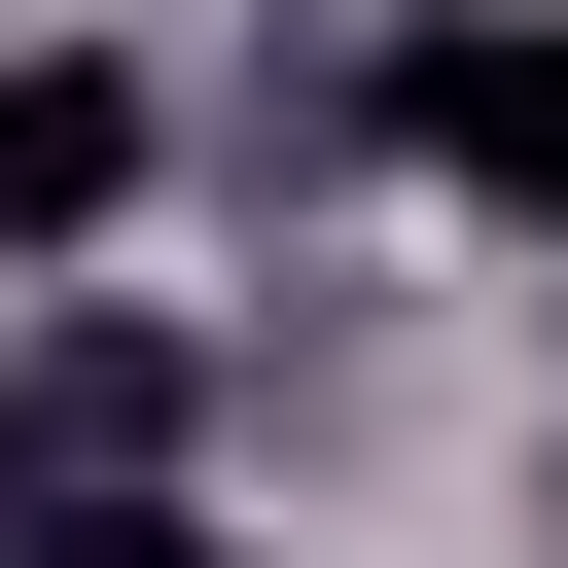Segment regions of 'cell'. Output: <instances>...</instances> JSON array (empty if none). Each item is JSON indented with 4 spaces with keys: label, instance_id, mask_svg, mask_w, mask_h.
<instances>
[{
    "label": "cell",
    "instance_id": "1",
    "mask_svg": "<svg viewBox=\"0 0 568 568\" xmlns=\"http://www.w3.org/2000/svg\"><path fill=\"white\" fill-rule=\"evenodd\" d=\"M390 142H426L497 248H568V0H426V36H390Z\"/></svg>",
    "mask_w": 568,
    "mask_h": 568
},
{
    "label": "cell",
    "instance_id": "2",
    "mask_svg": "<svg viewBox=\"0 0 568 568\" xmlns=\"http://www.w3.org/2000/svg\"><path fill=\"white\" fill-rule=\"evenodd\" d=\"M178 390H213L178 320H0V532L36 497H178Z\"/></svg>",
    "mask_w": 568,
    "mask_h": 568
},
{
    "label": "cell",
    "instance_id": "4",
    "mask_svg": "<svg viewBox=\"0 0 568 568\" xmlns=\"http://www.w3.org/2000/svg\"><path fill=\"white\" fill-rule=\"evenodd\" d=\"M0 568H213V497H36Z\"/></svg>",
    "mask_w": 568,
    "mask_h": 568
},
{
    "label": "cell",
    "instance_id": "3",
    "mask_svg": "<svg viewBox=\"0 0 568 568\" xmlns=\"http://www.w3.org/2000/svg\"><path fill=\"white\" fill-rule=\"evenodd\" d=\"M142 142H178V106H142L106 36H0V284H71V248L142 213Z\"/></svg>",
    "mask_w": 568,
    "mask_h": 568
}]
</instances>
